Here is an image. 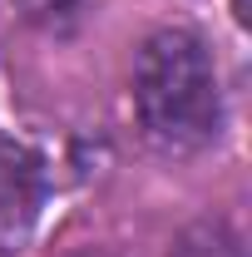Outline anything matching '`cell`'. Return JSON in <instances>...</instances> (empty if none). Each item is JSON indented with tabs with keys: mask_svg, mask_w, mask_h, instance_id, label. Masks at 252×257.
Masks as SVG:
<instances>
[{
	"mask_svg": "<svg viewBox=\"0 0 252 257\" xmlns=\"http://www.w3.org/2000/svg\"><path fill=\"white\" fill-rule=\"evenodd\" d=\"M134 109L149 144L163 154H193L218 139L222 94L218 64L203 35L158 30L139 45L134 60Z\"/></svg>",
	"mask_w": 252,
	"mask_h": 257,
	"instance_id": "cell-1",
	"label": "cell"
},
{
	"mask_svg": "<svg viewBox=\"0 0 252 257\" xmlns=\"http://www.w3.org/2000/svg\"><path fill=\"white\" fill-rule=\"evenodd\" d=\"M178 257H237V242H232V232L222 223H203L183 237Z\"/></svg>",
	"mask_w": 252,
	"mask_h": 257,
	"instance_id": "cell-2",
	"label": "cell"
}]
</instances>
